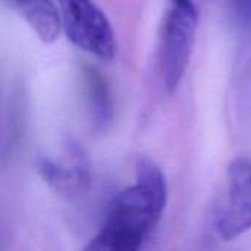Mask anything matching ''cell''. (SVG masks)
I'll return each mask as SVG.
<instances>
[{
    "instance_id": "1",
    "label": "cell",
    "mask_w": 251,
    "mask_h": 251,
    "mask_svg": "<svg viewBox=\"0 0 251 251\" xmlns=\"http://www.w3.org/2000/svg\"><path fill=\"white\" fill-rule=\"evenodd\" d=\"M166 201L168 184L162 169L150 157H140L135 184L115 197L104 225L87 250H138L160 221Z\"/></svg>"
},
{
    "instance_id": "2",
    "label": "cell",
    "mask_w": 251,
    "mask_h": 251,
    "mask_svg": "<svg viewBox=\"0 0 251 251\" xmlns=\"http://www.w3.org/2000/svg\"><path fill=\"white\" fill-rule=\"evenodd\" d=\"M199 12L194 1L172 3L162 29L160 72L168 93L182 81L193 54Z\"/></svg>"
},
{
    "instance_id": "3",
    "label": "cell",
    "mask_w": 251,
    "mask_h": 251,
    "mask_svg": "<svg viewBox=\"0 0 251 251\" xmlns=\"http://www.w3.org/2000/svg\"><path fill=\"white\" fill-rule=\"evenodd\" d=\"M62 28L76 47L101 60L116 54V37L107 16L93 0H59Z\"/></svg>"
},
{
    "instance_id": "4",
    "label": "cell",
    "mask_w": 251,
    "mask_h": 251,
    "mask_svg": "<svg viewBox=\"0 0 251 251\" xmlns=\"http://www.w3.org/2000/svg\"><path fill=\"white\" fill-rule=\"evenodd\" d=\"M215 228L225 240L251 229V159L238 157L228 166L226 193L215 213Z\"/></svg>"
},
{
    "instance_id": "5",
    "label": "cell",
    "mask_w": 251,
    "mask_h": 251,
    "mask_svg": "<svg viewBox=\"0 0 251 251\" xmlns=\"http://www.w3.org/2000/svg\"><path fill=\"white\" fill-rule=\"evenodd\" d=\"M15 9L40 37L43 43H53L60 29V13L53 0H4Z\"/></svg>"
},
{
    "instance_id": "6",
    "label": "cell",
    "mask_w": 251,
    "mask_h": 251,
    "mask_svg": "<svg viewBox=\"0 0 251 251\" xmlns=\"http://www.w3.org/2000/svg\"><path fill=\"white\" fill-rule=\"evenodd\" d=\"M84 81L91 121L97 129L103 131L113 119V101L107 79L97 68L85 66Z\"/></svg>"
},
{
    "instance_id": "7",
    "label": "cell",
    "mask_w": 251,
    "mask_h": 251,
    "mask_svg": "<svg viewBox=\"0 0 251 251\" xmlns=\"http://www.w3.org/2000/svg\"><path fill=\"white\" fill-rule=\"evenodd\" d=\"M76 157L72 165H60L54 160L43 159L40 162V172L57 191L68 194L81 191L88 182V172L84 162Z\"/></svg>"
},
{
    "instance_id": "8",
    "label": "cell",
    "mask_w": 251,
    "mask_h": 251,
    "mask_svg": "<svg viewBox=\"0 0 251 251\" xmlns=\"http://www.w3.org/2000/svg\"><path fill=\"white\" fill-rule=\"evenodd\" d=\"M234 10L240 21L244 24L251 22V0H232Z\"/></svg>"
},
{
    "instance_id": "9",
    "label": "cell",
    "mask_w": 251,
    "mask_h": 251,
    "mask_svg": "<svg viewBox=\"0 0 251 251\" xmlns=\"http://www.w3.org/2000/svg\"><path fill=\"white\" fill-rule=\"evenodd\" d=\"M188 1H194V0H171V3H188Z\"/></svg>"
}]
</instances>
